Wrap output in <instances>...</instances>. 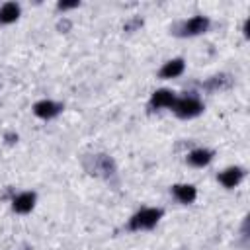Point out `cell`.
Instances as JSON below:
<instances>
[{
	"mask_svg": "<svg viewBox=\"0 0 250 250\" xmlns=\"http://www.w3.org/2000/svg\"><path fill=\"white\" fill-rule=\"evenodd\" d=\"M164 211L160 207H143L135 215H131V219L127 221V229L129 230H150L156 227Z\"/></svg>",
	"mask_w": 250,
	"mask_h": 250,
	"instance_id": "cell-1",
	"label": "cell"
},
{
	"mask_svg": "<svg viewBox=\"0 0 250 250\" xmlns=\"http://www.w3.org/2000/svg\"><path fill=\"white\" fill-rule=\"evenodd\" d=\"M172 109L180 119H191V117H197L205 107L197 96H182V98H176Z\"/></svg>",
	"mask_w": 250,
	"mask_h": 250,
	"instance_id": "cell-2",
	"label": "cell"
},
{
	"mask_svg": "<svg viewBox=\"0 0 250 250\" xmlns=\"http://www.w3.org/2000/svg\"><path fill=\"white\" fill-rule=\"evenodd\" d=\"M209 25H211V20L207 16H193V18L178 23L174 33L180 35V37H193V35L205 33L209 29Z\"/></svg>",
	"mask_w": 250,
	"mask_h": 250,
	"instance_id": "cell-3",
	"label": "cell"
},
{
	"mask_svg": "<svg viewBox=\"0 0 250 250\" xmlns=\"http://www.w3.org/2000/svg\"><path fill=\"white\" fill-rule=\"evenodd\" d=\"M90 162L92 166H86L90 170V174H96V176H111L115 172V164L109 156L105 154H94L90 156Z\"/></svg>",
	"mask_w": 250,
	"mask_h": 250,
	"instance_id": "cell-4",
	"label": "cell"
},
{
	"mask_svg": "<svg viewBox=\"0 0 250 250\" xmlns=\"http://www.w3.org/2000/svg\"><path fill=\"white\" fill-rule=\"evenodd\" d=\"M176 102V94L172 90H166V88H160L156 92H152L150 100H148V109L150 111H156V109H164V107H172Z\"/></svg>",
	"mask_w": 250,
	"mask_h": 250,
	"instance_id": "cell-5",
	"label": "cell"
},
{
	"mask_svg": "<svg viewBox=\"0 0 250 250\" xmlns=\"http://www.w3.org/2000/svg\"><path fill=\"white\" fill-rule=\"evenodd\" d=\"M35 199H37L35 191H21V193L14 195L12 197V209H14V213H20V215L29 213L35 207Z\"/></svg>",
	"mask_w": 250,
	"mask_h": 250,
	"instance_id": "cell-6",
	"label": "cell"
},
{
	"mask_svg": "<svg viewBox=\"0 0 250 250\" xmlns=\"http://www.w3.org/2000/svg\"><path fill=\"white\" fill-rule=\"evenodd\" d=\"M62 111V104L53 102V100H39L33 105V113L41 119H53Z\"/></svg>",
	"mask_w": 250,
	"mask_h": 250,
	"instance_id": "cell-7",
	"label": "cell"
},
{
	"mask_svg": "<svg viewBox=\"0 0 250 250\" xmlns=\"http://www.w3.org/2000/svg\"><path fill=\"white\" fill-rule=\"evenodd\" d=\"M242 178H244V170H242L240 166H229V168H225V170L217 176V180L221 182V186H225L227 189L236 188V186L242 182Z\"/></svg>",
	"mask_w": 250,
	"mask_h": 250,
	"instance_id": "cell-8",
	"label": "cell"
},
{
	"mask_svg": "<svg viewBox=\"0 0 250 250\" xmlns=\"http://www.w3.org/2000/svg\"><path fill=\"white\" fill-rule=\"evenodd\" d=\"M170 191H172L174 199L180 201V203H184V205L193 203L195 197H197V189H195V186H191V184H176V186H172Z\"/></svg>",
	"mask_w": 250,
	"mask_h": 250,
	"instance_id": "cell-9",
	"label": "cell"
},
{
	"mask_svg": "<svg viewBox=\"0 0 250 250\" xmlns=\"http://www.w3.org/2000/svg\"><path fill=\"white\" fill-rule=\"evenodd\" d=\"M184 70H186L184 59L176 57V59H170V61H166V62L162 64V68L158 70V76L164 78V80H168V78H178Z\"/></svg>",
	"mask_w": 250,
	"mask_h": 250,
	"instance_id": "cell-10",
	"label": "cell"
},
{
	"mask_svg": "<svg viewBox=\"0 0 250 250\" xmlns=\"http://www.w3.org/2000/svg\"><path fill=\"white\" fill-rule=\"evenodd\" d=\"M211 160H213V150H209V148H193L188 154V164L195 166V168H203Z\"/></svg>",
	"mask_w": 250,
	"mask_h": 250,
	"instance_id": "cell-11",
	"label": "cell"
},
{
	"mask_svg": "<svg viewBox=\"0 0 250 250\" xmlns=\"http://www.w3.org/2000/svg\"><path fill=\"white\" fill-rule=\"evenodd\" d=\"M21 14V8L18 2H6L0 6V23L6 25V23H14Z\"/></svg>",
	"mask_w": 250,
	"mask_h": 250,
	"instance_id": "cell-12",
	"label": "cell"
},
{
	"mask_svg": "<svg viewBox=\"0 0 250 250\" xmlns=\"http://www.w3.org/2000/svg\"><path fill=\"white\" fill-rule=\"evenodd\" d=\"M232 86V78L229 74H217V76H211L209 80L203 82V88L207 92H217V90H227Z\"/></svg>",
	"mask_w": 250,
	"mask_h": 250,
	"instance_id": "cell-13",
	"label": "cell"
},
{
	"mask_svg": "<svg viewBox=\"0 0 250 250\" xmlns=\"http://www.w3.org/2000/svg\"><path fill=\"white\" fill-rule=\"evenodd\" d=\"M143 25V18H133V20H129L125 25H123V31H135V29H139Z\"/></svg>",
	"mask_w": 250,
	"mask_h": 250,
	"instance_id": "cell-14",
	"label": "cell"
},
{
	"mask_svg": "<svg viewBox=\"0 0 250 250\" xmlns=\"http://www.w3.org/2000/svg\"><path fill=\"white\" fill-rule=\"evenodd\" d=\"M78 6H80V2H78V0H74V2H59V4H57V10L64 12V10H70V8H78Z\"/></svg>",
	"mask_w": 250,
	"mask_h": 250,
	"instance_id": "cell-15",
	"label": "cell"
},
{
	"mask_svg": "<svg viewBox=\"0 0 250 250\" xmlns=\"http://www.w3.org/2000/svg\"><path fill=\"white\" fill-rule=\"evenodd\" d=\"M70 27H72V21H70V20H66V18H62V20L57 23V29H59V31H62V33H66Z\"/></svg>",
	"mask_w": 250,
	"mask_h": 250,
	"instance_id": "cell-16",
	"label": "cell"
},
{
	"mask_svg": "<svg viewBox=\"0 0 250 250\" xmlns=\"http://www.w3.org/2000/svg\"><path fill=\"white\" fill-rule=\"evenodd\" d=\"M6 141H8V143H16V141H18V135H16V133H8V135H6Z\"/></svg>",
	"mask_w": 250,
	"mask_h": 250,
	"instance_id": "cell-17",
	"label": "cell"
},
{
	"mask_svg": "<svg viewBox=\"0 0 250 250\" xmlns=\"http://www.w3.org/2000/svg\"><path fill=\"white\" fill-rule=\"evenodd\" d=\"M14 250H31V246H29V244H20V246L14 248Z\"/></svg>",
	"mask_w": 250,
	"mask_h": 250,
	"instance_id": "cell-18",
	"label": "cell"
}]
</instances>
